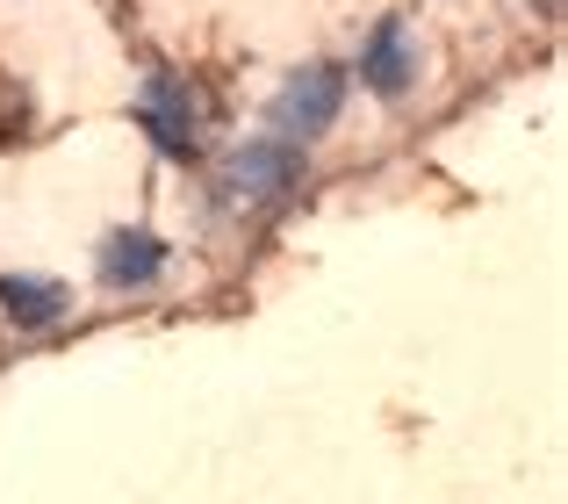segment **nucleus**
I'll use <instances>...</instances> for the list:
<instances>
[{
    "instance_id": "nucleus-3",
    "label": "nucleus",
    "mask_w": 568,
    "mask_h": 504,
    "mask_svg": "<svg viewBox=\"0 0 568 504\" xmlns=\"http://www.w3.org/2000/svg\"><path fill=\"white\" fill-rule=\"evenodd\" d=\"M138 123L159 138V152L187 159L194 152V94H187V80L152 72V80H144V94H138Z\"/></svg>"
},
{
    "instance_id": "nucleus-1",
    "label": "nucleus",
    "mask_w": 568,
    "mask_h": 504,
    "mask_svg": "<svg viewBox=\"0 0 568 504\" xmlns=\"http://www.w3.org/2000/svg\"><path fill=\"white\" fill-rule=\"evenodd\" d=\"M338 109H346V80H338V65H303L274 94L266 115H274L281 144H310V138H324V130L338 123Z\"/></svg>"
},
{
    "instance_id": "nucleus-2",
    "label": "nucleus",
    "mask_w": 568,
    "mask_h": 504,
    "mask_svg": "<svg viewBox=\"0 0 568 504\" xmlns=\"http://www.w3.org/2000/svg\"><path fill=\"white\" fill-rule=\"evenodd\" d=\"M295 173H303V144H281V138L237 144L231 167H223V195L231 202H274L295 188Z\"/></svg>"
},
{
    "instance_id": "nucleus-5",
    "label": "nucleus",
    "mask_w": 568,
    "mask_h": 504,
    "mask_svg": "<svg viewBox=\"0 0 568 504\" xmlns=\"http://www.w3.org/2000/svg\"><path fill=\"white\" fill-rule=\"evenodd\" d=\"M361 80L375 87V94H388V101L410 87V43H403V22H375L367 58H361Z\"/></svg>"
},
{
    "instance_id": "nucleus-7",
    "label": "nucleus",
    "mask_w": 568,
    "mask_h": 504,
    "mask_svg": "<svg viewBox=\"0 0 568 504\" xmlns=\"http://www.w3.org/2000/svg\"><path fill=\"white\" fill-rule=\"evenodd\" d=\"M22 130H29V87L0 65V144H14Z\"/></svg>"
},
{
    "instance_id": "nucleus-6",
    "label": "nucleus",
    "mask_w": 568,
    "mask_h": 504,
    "mask_svg": "<svg viewBox=\"0 0 568 504\" xmlns=\"http://www.w3.org/2000/svg\"><path fill=\"white\" fill-rule=\"evenodd\" d=\"M0 303H8L14 324H51L65 310V289L58 281H37V274H0Z\"/></svg>"
},
{
    "instance_id": "nucleus-4",
    "label": "nucleus",
    "mask_w": 568,
    "mask_h": 504,
    "mask_svg": "<svg viewBox=\"0 0 568 504\" xmlns=\"http://www.w3.org/2000/svg\"><path fill=\"white\" fill-rule=\"evenodd\" d=\"M159 266H166V239H152V231H115L101 245V281L109 289H144Z\"/></svg>"
}]
</instances>
